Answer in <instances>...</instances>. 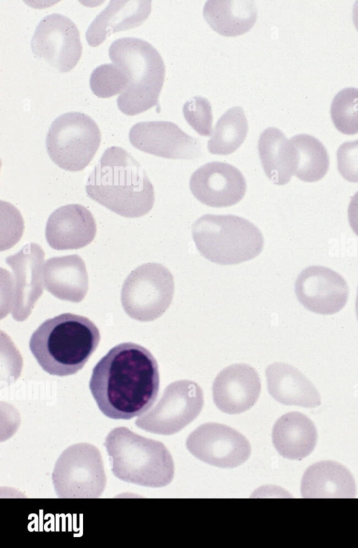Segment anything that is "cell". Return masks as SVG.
<instances>
[{"label": "cell", "mask_w": 358, "mask_h": 548, "mask_svg": "<svg viewBox=\"0 0 358 548\" xmlns=\"http://www.w3.org/2000/svg\"><path fill=\"white\" fill-rule=\"evenodd\" d=\"M34 54L60 73L73 69L82 55L80 33L66 16L52 13L38 24L31 41Z\"/></svg>", "instance_id": "8fae6325"}, {"label": "cell", "mask_w": 358, "mask_h": 548, "mask_svg": "<svg viewBox=\"0 0 358 548\" xmlns=\"http://www.w3.org/2000/svg\"><path fill=\"white\" fill-rule=\"evenodd\" d=\"M265 373L268 391L277 402L307 408L321 404L320 395L315 387L294 366L275 362L267 366Z\"/></svg>", "instance_id": "ac0fdd59"}, {"label": "cell", "mask_w": 358, "mask_h": 548, "mask_svg": "<svg viewBox=\"0 0 358 548\" xmlns=\"http://www.w3.org/2000/svg\"><path fill=\"white\" fill-rule=\"evenodd\" d=\"M43 259L44 252L35 243L27 244L6 259L13 271L16 298L28 300L30 308L43 291Z\"/></svg>", "instance_id": "d4e9b609"}, {"label": "cell", "mask_w": 358, "mask_h": 548, "mask_svg": "<svg viewBox=\"0 0 358 548\" xmlns=\"http://www.w3.org/2000/svg\"><path fill=\"white\" fill-rule=\"evenodd\" d=\"M289 139L295 152L294 175L307 182L323 178L329 167V157L324 145L315 137L306 134Z\"/></svg>", "instance_id": "484cf974"}, {"label": "cell", "mask_w": 358, "mask_h": 548, "mask_svg": "<svg viewBox=\"0 0 358 548\" xmlns=\"http://www.w3.org/2000/svg\"><path fill=\"white\" fill-rule=\"evenodd\" d=\"M257 148L268 178L277 185L288 183L295 167L294 148L290 139L279 129L268 127L261 134Z\"/></svg>", "instance_id": "603a6c76"}, {"label": "cell", "mask_w": 358, "mask_h": 548, "mask_svg": "<svg viewBox=\"0 0 358 548\" xmlns=\"http://www.w3.org/2000/svg\"><path fill=\"white\" fill-rule=\"evenodd\" d=\"M183 115L187 123L201 136H208L213 133V112L210 101L205 97L196 96L183 106Z\"/></svg>", "instance_id": "f546056e"}, {"label": "cell", "mask_w": 358, "mask_h": 548, "mask_svg": "<svg viewBox=\"0 0 358 548\" xmlns=\"http://www.w3.org/2000/svg\"><path fill=\"white\" fill-rule=\"evenodd\" d=\"M348 216L352 230L358 236V191L351 198L348 208Z\"/></svg>", "instance_id": "d6a6232c"}, {"label": "cell", "mask_w": 358, "mask_h": 548, "mask_svg": "<svg viewBox=\"0 0 358 548\" xmlns=\"http://www.w3.org/2000/svg\"><path fill=\"white\" fill-rule=\"evenodd\" d=\"M96 232L91 212L80 204H69L56 209L48 217L45 238L57 250H76L90 244Z\"/></svg>", "instance_id": "e0dca14e"}, {"label": "cell", "mask_w": 358, "mask_h": 548, "mask_svg": "<svg viewBox=\"0 0 358 548\" xmlns=\"http://www.w3.org/2000/svg\"><path fill=\"white\" fill-rule=\"evenodd\" d=\"M352 19L355 26L358 31V1H355L353 6Z\"/></svg>", "instance_id": "836d02e7"}, {"label": "cell", "mask_w": 358, "mask_h": 548, "mask_svg": "<svg viewBox=\"0 0 358 548\" xmlns=\"http://www.w3.org/2000/svg\"><path fill=\"white\" fill-rule=\"evenodd\" d=\"M296 296L308 310L320 315H333L346 304L349 289L337 272L322 266L303 269L294 283Z\"/></svg>", "instance_id": "5bb4252c"}, {"label": "cell", "mask_w": 358, "mask_h": 548, "mask_svg": "<svg viewBox=\"0 0 358 548\" xmlns=\"http://www.w3.org/2000/svg\"><path fill=\"white\" fill-rule=\"evenodd\" d=\"M200 386L192 380H180L169 384L156 405L136 421L148 432L174 434L194 420L203 406Z\"/></svg>", "instance_id": "30bf717a"}, {"label": "cell", "mask_w": 358, "mask_h": 548, "mask_svg": "<svg viewBox=\"0 0 358 548\" xmlns=\"http://www.w3.org/2000/svg\"><path fill=\"white\" fill-rule=\"evenodd\" d=\"M100 333L87 317L64 313L43 322L32 333L30 350L48 373L68 376L81 370L98 347Z\"/></svg>", "instance_id": "3957f363"}, {"label": "cell", "mask_w": 358, "mask_h": 548, "mask_svg": "<svg viewBox=\"0 0 358 548\" xmlns=\"http://www.w3.org/2000/svg\"><path fill=\"white\" fill-rule=\"evenodd\" d=\"M189 189L203 204L224 208L238 203L246 192V181L234 166L221 161L208 162L191 175Z\"/></svg>", "instance_id": "9a60e30c"}, {"label": "cell", "mask_w": 358, "mask_h": 548, "mask_svg": "<svg viewBox=\"0 0 358 548\" xmlns=\"http://www.w3.org/2000/svg\"><path fill=\"white\" fill-rule=\"evenodd\" d=\"M186 447L198 459L209 465L231 468L246 461L251 453L248 440L228 426L208 422L188 436Z\"/></svg>", "instance_id": "7c38bea8"}, {"label": "cell", "mask_w": 358, "mask_h": 548, "mask_svg": "<svg viewBox=\"0 0 358 548\" xmlns=\"http://www.w3.org/2000/svg\"><path fill=\"white\" fill-rule=\"evenodd\" d=\"M85 189L94 201L129 218L146 215L155 203L154 187L145 170L128 152L117 146L104 151Z\"/></svg>", "instance_id": "7a4b0ae2"}, {"label": "cell", "mask_w": 358, "mask_h": 548, "mask_svg": "<svg viewBox=\"0 0 358 548\" xmlns=\"http://www.w3.org/2000/svg\"><path fill=\"white\" fill-rule=\"evenodd\" d=\"M108 55L129 78L128 87L117 99L120 110L132 116L157 106L165 77L164 63L157 49L143 39L126 37L113 41Z\"/></svg>", "instance_id": "5b68a950"}, {"label": "cell", "mask_w": 358, "mask_h": 548, "mask_svg": "<svg viewBox=\"0 0 358 548\" xmlns=\"http://www.w3.org/2000/svg\"><path fill=\"white\" fill-rule=\"evenodd\" d=\"M129 138L136 149L163 158L192 159L202 154L199 139L169 121L138 122L131 128Z\"/></svg>", "instance_id": "4fadbf2b"}, {"label": "cell", "mask_w": 358, "mask_h": 548, "mask_svg": "<svg viewBox=\"0 0 358 548\" xmlns=\"http://www.w3.org/2000/svg\"><path fill=\"white\" fill-rule=\"evenodd\" d=\"M1 250L13 247L20 239L24 222L19 210L9 203L1 201Z\"/></svg>", "instance_id": "4dcf8cb0"}, {"label": "cell", "mask_w": 358, "mask_h": 548, "mask_svg": "<svg viewBox=\"0 0 358 548\" xmlns=\"http://www.w3.org/2000/svg\"><path fill=\"white\" fill-rule=\"evenodd\" d=\"M248 122L241 106L228 109L218 120L208 141V150L213 154L227 155L235 152L244 142Z\"/></svg>", "instance_id": "4316f807"}, {"label": "cell", "mask_w": 358, "mask_h": 548, "mask_svg": "<svg viewBox=\"0 0 358 548\" xmlns=\"http://www.w3.org/2000/svg\"><path fill=\"white\" fill-rule=\"evenodd\" d=\"M45 288L55 296L80 302L88 289L84 261L78 254L48 259L43 268Z\"/></svg>", "instance_id": "ffe728a7"}, {"label": "cell", "mask_w": 358, "mask_h": 548, "mask_svg": "<svg viewBox=\"0 0 358 548\" xmlns=\"http://www.w3.org/2000/svg\"><path fill=\"white\" fill-rule=\"evenodd\" d=\"M192 238L200 254L220 265L251 260L264 247V237L258 227L234 215L201 216L192 225Z\"/></svg>", "instance_id": "8992f818"}, {"label": "cell", "mask_w": 358, "mask_h": 548, "mask_svg": "<svg viewBox=\"0 0 358 548\" xmlns=\"http://www.w3.org/2000/svg\"><path fill=\"white\" fill-rule=\"evenodd\" d=\"M212 392L214 403L220 410L229 414H241L251 408L259 398L260 377L248 364H232L217 375Z\"/></svg>", "instance_id": "2e32d148"}, {"label": "cell", "mask_w": 358, "mask_h": 548, "mask_svg": "<svg viewBox=\"0 0 358 548\" xmlns=\"http://www.w3.org/2000/svg\"><path fill=\"white\" fill-rule=\"evenodd\" d=\"M355 310H356V315L358 320V287H357V293L356 297V302H355Z\"/></svg>", "instance_id": "e575fe53"}, {"label": "cell", "mask_w": 358, "mask_h": 548, "mask_svg": "<svg viewBox=\"0 0 358 548\" xmlns=\"http://www.w3.org/2000/svg\"><path fill=\"white\" fill-rule=\"evenodd\" d=\"M101 139L100 130L94 120L80 112H69L52 122L45 145L50 158L59 167L80 171L93 159Z\"/></svg>", "instance_id": "52a82bcc"}, {"label": "cell", "mask_w": 358, "mask_h": 548, "mask_svg": "<svg viewBox=\"0 0 358 548\" xmlns=\"http://www.w3.org/2000/svg\"><path fill=\"white\" fill-rule=\"evenodd\" d=\"M104 446L112 472L118 479L153 488L165 486L172 481L173 459L161 442L143 437L126 427H117L108 434Z\"/></svg>", "instance_id": "277c9868"}, {"label": "cell", "mask_w": 358, "mask_h": 548, "mask_svg": "<svg viewBox=\"0 0 358 548\" xmlns=\"http://www.w3.org/2000/svg\"><path fill=\"white\" fill-rule=\"evenodd\" d=\"M174 294L171 271L158 263L143 264L125 279L121 290V303L125 312L140 322H150L168 309Z\"/></svg>", "instance_id": "ba28073f"}, {"label": "cell", "mask_w": 358, "mask_h": 548, "mask_svg": "<svg viewBox=\"0 0 358 548\" xmlns=\"http://www.w3.org/2000/svg\"><path fill=\"white\" fill-rule=\"evenodd\" d=\"M272 440L280 455L291 460H301L315 449L317 433L309 417L299 412H290L275 423Z\"/></svg>", "instance_id": "7402d4cb"}, {"label": "cell", "mask_w": 358, "mask_h": 548, "mask_svg": "<svg viewBox=\"0 0 358 548\" xmlns=\"http://www.w3.org/2000/svg\"><path fill=\"white\" fill-rule=\"evenodd\" d=\"M257 8L253 0H208L203 15L213 30L225 36L248 32L257 19Z\"/></svg>", "instance_id": "cb8c5ba5"}, {"label": "cell", "mask_w": 358, "mask_h": 548, "mask_svg": "<svg viewBox=\"0 0 358 548\" xmlns=\"http://www.w3.org/2000/svg\"><path fill=\"white\" fill-rule=\"evenodd\" d=\"M52 478L59 498H98L106 483L99 449L88 443L66 448L55 463Z\"/></svg>", "instance_id": "9c48e42d"}, {"label": "cell", "mask_w": 358, "mask_h": 548, "mask_svg": "<svg viewBox=\"0 0 358 548\" xmlns=\"http://www.w3.org/2000/svg\"><path fill=\"white\" fill-rule=\"evenodd\" d=\"M336 156L341 176L348 182H358V139L342 143Z\"/></svg>", "instance_id": "1f68e13d"}, {"label": "cell", "mask_w": 358, "mask_h": 548, "mask_svg": "<svg viewBox=\"0 0 358 548\" xmlns=\"http://www.w3.org/2000/svg\"><path fill=\"white\" fill-rule=\"evenodd\" d=\"M331 117L340 132L347 135L358 133L357 88H344L336 94L331 106Z\"/></svg>", "instance_id": "83f0119b"}, {"label": "cell", "mask_w": 358, "mask_h": 548, "mask_svg": "<svg viewBox=\"0 0 358 548\" xmlns=\"http://www.w3.org/2000/svg\"><path fill=\"white\" fill-rule=\"evenodd\" d=\"M129 84L127 71L112 63L96 67L92 73L90 85L92 92L99 98H108L122 93Z\"/></svg>", "instance_id": "f1b7e54d"}, {"label": "cell", "mask_w": 358, "mask_h": 548, "mask_svg": "<svg viewBox=\"0 0 358 548\" xmlns=\"http://www.w3.org/2000/svg\"><path fill=\"white\" fill-rule=\"evenodd\" d=\"M301 492L303 498H355L356 485L352 473L344 466L323 461L305 471Z\"/></svg>", "instance_id": "44dd1931"}, {"label": "cell", "mask_w": 358, "mask_h": 548, "mask_svg": "<svg viewBox=\"0 0 358 548\" xmlns=\"http://www.w3.org/2000/svg\"><path fill=\"white\" fill-rule=\"evenodd\" d=\"M150 0H112L92 22L86 31L90 46L101 44L111 34L141 25L151 12Z\"/></svg>", "instance_id": "d6986e66"}, {"label": "cell", "mask_w": 358, "mask_h": 548, "mask_svg": "<svg viewBox=\"0 0 358 548\" xmlns=\"http://www.w3.org/2000/svg\"><path fill=\"white\" fill-rule=\"evenodd\" d=\"M89 387L104 415L131 419L146 412L157 398V362L145 347L134 342L120 343L95 365Z\"/></svg>", "instance_id": "6da1fadb"}]
</instances>
